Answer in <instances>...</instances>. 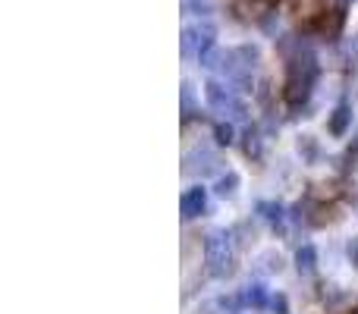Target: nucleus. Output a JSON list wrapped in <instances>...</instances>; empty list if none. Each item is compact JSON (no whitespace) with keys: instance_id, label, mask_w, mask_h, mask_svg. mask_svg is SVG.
Wrapping results in <instances>:
<instances>
[{"instance_id":"7","label":"nucleus","mask_w":358,"mask_h":314,"mask_svg":"<svg viewBox=\"0 0 358 314\" xmlns=\"http://www.w3.org/2000/svg\"><path fill=\"white\" fill-rule=\"evenodd\" d=\"M315 264H317V252H315V245H302L296 252V267L302 273H311L315 271Z\"/></svg>"},{"instance_id":"8","label":"nucleus","mask_w":358,"mask_h":314,"mask_svg":"<svg viewBox=\"0 0 358 314\" xmlns=\"http://www.w3.org/2000/svg\"><path fill=\"white\" fill-rule=\"evenodd\" d=\"M242 302L252 305V308H264V305H267V290L261 283H252L245 290V296H242Z\"/></svg>"},{"instance_id":"6","label":"nucleus","mask_w":358,"mask_h":314,"mask_svg":"<svg viewBox=\"0 0 358 314\" xmlns=\"http://www.w3.org/2000/svg\"><path fill=\"white\" fill-rule=\"evenodd\" d=\"M204 94H208V104L214 107V110H227L233 101H229V92L220 85V82H208L204 85Z\"/></svg>"},{"instance_id":"4","label":"nucleus","mask_w":358,"mask_h":314,"mask_svg":"<svg viewBox=\"0 0 358 314\" xmlns=\"http://www.w3.org/2000/svg\"><path fill=\"white\" fill-rule=\"evenodd\" d=\"M204 204H208V192L201 185H195V189H189L179 198V214H182V220H192V217H198L204 210Z\"/></svg>"},{"instance_id":"9","label":"nucleus","mask_w":358,"mask_h":314,"mask_svg":"<svg viewBox=\"0 0 358 314\" xmlns=\"http://www.w3.org/2000/svg\"><path fill=\"white\" fill-rule=\"evenodd\" d=\"M242 138H245V142H242V151H245L248 157L258 160V157H261V132H258V129H248Z\"/></svg>"},{"instance_id":"15","label":"nucleus","mask_w":358,"mask_h":314,"mask_svg":"<svg viewBox=\"0 0 358 314\" xmlns=\"http://www.w3.org/2000/svg\"><path fill=\"white\" fill-rule=\"evenodd\" d=\"M271 305H273V311H277V314H286V296H283V292H277V296L271 299Z\"/></svg>"},{"instance_id":"5","label":"nucleus","mask_w":358,"mask_h":314,"mask_svg":"<svg viewBox=\"0 0 358 314\" xmlns=\"http://www.w3.org/2000/svg\"><path fill=\"white\" fill-rule=\"evenodd\" d=\"M349 126H352V107L349 104H340L334 110V117H330V132H334L336 138H343L349 132Z\"/></svg>"},{"instance_id":"11","label":"nucleus","mask_w":358,"mask_h":314,"mask_svg":"<svg viewBox=\"0 0 358 314\" xmlns=\"http://www.w3.org/2000/svg\"><path fill=\"white\" fill-rule=\"evenodd\" d=\"M292 6H296V13H299V16H311V19H315L317 13L324 10V6H321V0H292Z\"/></svg>"},{"instance_id":"16","label":"nucleus","mask_w":358,"mask_h":314,"mask_svg":"<svg viewBox=\"0 0 358 314\" xmlns=\"http://www.w3.org/2000/svg\"><path fill=\"white\" fill-rule=\"evenodd\" d=\"M349 258H355V261H358V242H355V245L349 242Z\"/></svg>"},{"instance_id":"18","label":"nucleus","mask_w":358,"mask_h":314,"mask_svg":"<svg viewBox=\"0 0 358 314\" xmlns=\"http://www.w3.org/2000/svg\"><path fill=\"white\" fill-rule=\"evenodd\" d=\"M261 3H267V6H271V3H277V0H261Z\"/></svg>"},{"instance_id":"14","label":"nucleus","mask_w":358,"mask_h":314,"mask_svg":"<svg viewBox=\"0 0 358 314\" xmlns=\"http://www.w3.org/2000/svg\"><path fill=\"white\" fill-rule=\"evenodd\" d=\"M299 155H305V157H317V142L311 136H302L299 138Z\"/></svg>"},{"instance_id":"1","label":"nucleus","mask_w":358,"mask_h":314,"mask_svg":"<svg viewBox=\"0 0 358 314\" xmlns=\"http://www.w3.org/2000/svg\"><path fill=\"white\" fill-rule=\"evenodd\" d=\"M317 76V60L308 50H299V57H292L289 66H286V85H283V101L289 107H299L302 101H308L311 85H315Z\"/></svg>"},{"instance_id":"19","label":"nucleus","mask_w":358,"mask_h":314,"mask_svg":"<svg viewBox=\"0 0 358 314\" xmlns=\"http://www.w3.org/2000/svg\"><path fill=\"white\" fill-rule=\"evenodd\" d=\"M352 314H358V311H352Z\"/></svg>"},{"instance_id":"3","label":"nucleus","mask_w":358,"mask_h":314,"mask_svg":"<svg viewBox=\"0 0 358 314\" xmlns=\"http://www.w3.org/2000/svg\"><path fill=\"white\" fill-rule=\"evenodd\" d=\"M343 22H346V13H343V10H321L308 22V29L317 31L321 38H330V41H334V38H340Z\"/></svg>"},{"instance_id":"13","label":"nucleus","mask_w":358,"mask_h":314,"mask_svg":"<svg viewBox=\"0 0 358 314\" xmlns=\"http://www.w3.org/2000/svg\"><path fill=\"white\" fill-rule=\"evenodd\" d=\"M233 136H236V129L229 123H217L214 126V138H217V145H233Z\"/></svg>"},{"instance_id":"17","label":"nucleus","mask_w":358,"mask_h":314,"mask_svg":"<svg viewBox=\"0 0 358 314\" xmlns=\"http://www.w3.org/2000/svg\"><path fill=\"white\" fill-rule=\"evenodd\" d=\"M182 3H185V6H192V3H198V6H201V0H182Z\"/></svg>"},{"instance_id":"10","label":"nucleus","mask_w":358,"mask_h":314,"mask_svg":"<svg viewBox=\"0 0 358 314\" xmlns=\"http://www.w3.org/2000/svg\"><path fill=\"white\" fill-rule=\"evenodd\" d=\"M236 185H239V176H236V173H227V176H220V179H217V195H220V198H227V195H233V192H236Z\"/></svg>"},{"instance_id":"12","label":"nucleus","mask_w":358,"mask_h":314,"mask_svg":"<svg viewBox=\"0 0 358 314\" xmlns=\"http://www.w3.org/2000/svg\"><path fill=\"white\" fill-rule=\"evenodd\" d=\"M258 210L273 223V227H277V223H283V208H280V204H273V201H261V204H258Z\"/></svg>"},{"instance_id":"2","label":"nucleus","mask_w":358,"mask_h":314,"mask_svg":"<svg viewBox=\"0 0 358 314\" xmlns=\"http://www.w3.org/2000/svg\"><path fill=\"white\" fill-rule=\"evenodd\" d=\"M204 258H208V267L214 277H223L229 273V264H233V252H229V239L227 236H210L204 242Z\"/></svg>"}]
</instances>
